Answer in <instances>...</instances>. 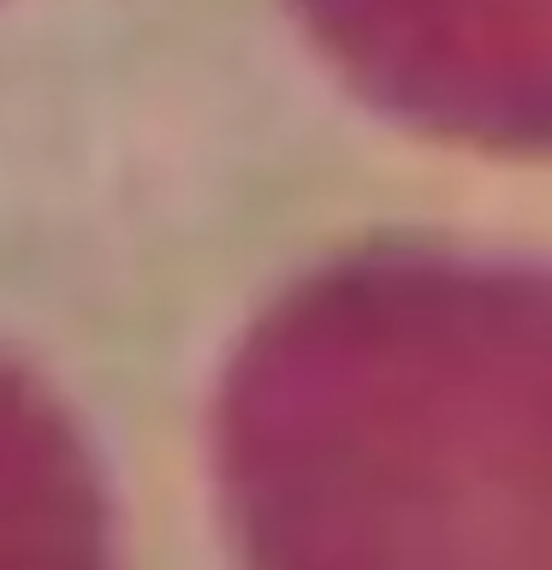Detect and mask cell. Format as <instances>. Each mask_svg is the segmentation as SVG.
<instances>
[{
    "label": "cell",
    "instance_id": "cell-1",
    "mask_svg": "<svg viewBox=\"0 0 552 570\" xmlns=\"http://www.w3.org/2000/svg\"><path fill=\"white\" fill-rule=\"evenodd\" d=\"M249 570H552V285L356 267L231 386Z\"/></svg>",
    "mask_w": 552,
    "mask_h": 570
},
{
    "label": "cell",
    "instance_id": "cell-2",
    "mask_svg": "<svg viewBox=\"0 0 552 570\" xmlns=\"http://www.w3.org/2000/svg\"><path fill=\"white\" fill-rule=\"evenodd\" d=\"M0 570H107L101 517L71 445L0 374Z\"/></svg>",
    "mask_w": 552,
    "mask_h": 570
}]
</instances>
